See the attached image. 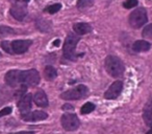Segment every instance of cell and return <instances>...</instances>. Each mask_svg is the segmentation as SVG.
<instances>
[{"label": "cell", "instance_id": "cell-17", "mask_svg": "<svg viewBox=\"0 0 152 134\" xmlns=\"http://www.w3.org/2000/svg\"><path fill=\"white\" fill-rule=\"evenodd\" d=\"M44 77L47 81H53L57 77L56 69L54 67H52V66H46L44 69Z\"/></svg>", "mask_w": 152, "mask_h": 134}, {"label": "cell", "instance_id": "cell-5", "mask_svg": "<svg viewBox=\"0 0 152 134\" xmlns=\"http://www.w3.org/2000/svg\"><path fill=\"white\" fill-rule=\"evenodd\" d=\"M61 123L66 131H75L80 126V121H79L77 115L73 114V113H65L61 116Z\"/></svg>", "mask_w": 152, "mask_h": 134}, {"label": "cell", "instance_id": "cell-8", "mask_svg": "<svg viewBox=\"0 0 152 134\" xmlns=\"http://www.w3.org/2000/svg\"><path fill=\"white\" fill-rule=\"evenodd\" d=\"M5 82L11 87H17L22 84L21 71L20 70H10L5 75Z\"/></svg>", "mask_w": 152, "mask_h": 134}, {"label": "cell", "instance_id": "cell-15", "mask_svg": "<svg viewBox=\"0 0 152 134\" xmlns=\"http://www.w3.org/2000/svg\"><path fill=\"white\" fill-rule=\"evenodd\" d=\"M151 45L150 43H148L147 41H144V40H137L133 43L132 45V48L134 51L137 53H142V51H147L150 49Z\"/></svg>", "mask_w": 152, "mask_h": 134}, {"label": "cell", "instance_id": "cell-9", "mask_svg": "<svg viewBox=\"0 0 152 134\" xmlns=\"http://www.w3.org/2000/svg\"><path fill=\"white\" fill-rule=\"evenodd\" d=\"M31 104H32V96L30 93H25L23 94L20 101L18 102V108H19L21 115L26 114L30 111L31 109Z\"/></svg>", "mask_w": 152, "mask_h": 134}, {"label": "cell", "instance_id": "cell-24", "mask_svg": "<svg viewBox=\"0 0 152 134\" xmlns=\"http://www.w3.org/2000/svg\"><path fill=\"white\" fill-rule=\"evenodd\" d=\"M137 0H126L123 3V7L125 9H132V7H137Z\"/></svg>", "mask_w": 152, "mask_h": 134}, {"label": "cell", "instance_id": "cell-25", "mask_svg": "<svg viewBox=\"0 0 152 134\" xmlns=\"http://www.w3.org/2000/svg\"><path fill=\"white\" fill-rule=\"evenodd\" d=\"M10 113H12V108L11 107H5V108H3L2 110L0 111V117L10 114Z\"/></svg>", "mask_w": 152, "mask_h": 134}, {"label": "cell", "instance_id": "cell-30", "mask_svg": "<svg viewBox=\"0 0 152 134\" xmlns=\"http://www.w3.org/2000/svg\"><path fill=\"white\" fill-rule=\"evenodd\" d=\"M147 134H152V129H151V130H150V131H149V132H148V133H147Z\"/></svg>", "mask_w": 152, "mask_h": 134}, {"label": "cell", "instance_id": "cell-10", "mask_svg": "<svg viewBox=\"0 0 152 134\" xmlns=\"http://www.w3.org/2000/svg\"><path fill=\"white\" fill-rule=\"evenodd\" d=\"M31 40H15L12 42V47H13L14 53L21 55L24 53L29 46L31 45Z\"/></svg>", "mask_w": 152, "mask_h": 134}, {"label": "cell", "instance_id": "cell-19", "mask_svg": "<svg viewBox=\"0 0 152 134\" xmlns=\"http://www.w3.org/2000/svg\"><path fill=\"white\" fill-rule=\"evenodd\" d=\"M96 108V106L93 103H86L83 107H81V113L83 114H89L92 111H94Z\"/></svg>", "mask_w": 152, "mask_h": 134}, {"label": "cell", "instance_id": "cell-12", "mask_svg": "<svg viewBox=\"0 0 152 134\" xmlns=\"http://www.w3.org/2000/svg\"><path fill=\"white\" fill-rule=\"evenodd\" d=\"M48 117V114L44 111H34V112H28L26 114L22 115V118L26 121H44Z\"/></svg>", "mask_w": 152, "mask_h": 134}, {"label": "cell", "instance_id": "cell-1", "mask_svg": "<svg viewBox=\"0 0 152 134\" xmlns=\"http://www.w3.org/2000/svg\"><path fill=\"white\" fill-rule=\"evenodd\" d=\"M105 69L108 75L114 78H118L121 77L124 73V64L118 57L108 56L105 59Z\"/></svg>", "mask_w": 152, "mask_h": 134}, {"label": "cell", "instance_id": "cell-13", "mask_svg": "<svg viewBox=\"0 0 152 134\" xmlns=\"http://www.w3.org/2000/svg\"><path fill=\"white\" fill-rule=\"evenodd\" d=\"M73 30L76 33V35L78 36H83V35L89 34L92 32V26L88 23H76L73 25Z\"/></svg>", "mask_w": 152, "mask_h": 134}, {"label": "cell", "instance_id": "cell-29", "mask_svg": "<svg viewBox=\"0 0 152 134\" xmlns=\"http://www.w3.org/2000/svg\"><path fill=\"white\" fill-rule=\"evenodd\" d=\"M21 1H23L24 3H27V2H29L30 0H21Z\"/></svg>", "mask_w": 152, "mask_h": 134}, {"label": "cell", "instance_id": "cell-31", "mask_svg": "<svg viewBox=\"0 0 152 134\" xmlns=\"http://www.w3.org/2000/svg\"><path fill=\"white\" fill-rule=\"evenodd\" d=\"M0 57H1V53H0Z\"/></svg>", "mask_w": 152, "mask_h": 134}, {"label": "cell", "instance_id": "cell-23", "mask_svg": "<svg viewBox=\"0 0 152 134\" xmlns=\"http://www.w3.org/2000/svg\"><path fill=\"white\" fill-rule=\"evenodd\" d=\"M1 47H2L7 53H14L13 47H12V43L7 42V41H3V42H1Z\"/></svg>", "mask_w": 152, "mask_h": 134}, {"label": "cell", "instance_id": "cell-18", "mask_svg": "<svg viewBox=\"0 0 152 134\" xmlns=\"http://www.w3.org/2000/svg\"><path fill=\"white\" fill-rule=\"evenodd\" d=\"M93 4H94V0H78L77 1V7L79 10L89 9Z\"/></svg>", "mask_w": 152, "mask_h": 134}, {"label": "cell", "instance_id": "cell-3", "mask_svg": "<svg viewBox=\"0 0 152 134\" xmlns=\"http://www.w3.org/2000/svg\"><path fill=\"white\" fill-rule=\"evenodd\" d=\"M89 89L86 85H78L72 89L65 91L61 94V98L65 101H74V100H80L88 96Z\"/></svg>", "mask_w": 152, "mask_h": 134}, {"label": "cell", "instance_id": "cell-4", "mask_svg": "<svg viewBox=\"0 0 152 134\" xmlns=\"http://www.w3.org/2000/svg\"><path fill=\"white\" fill-rule=\"evenodd\" d=\"M147 12L143 7L137 9L129 15V24L133 28H140L147 22Z\"/></svg>", "mask_w": 152, "mask_h": 134}, {"label": "cell", "instance_id": "cell-21", "mask_svg": "<svg viewBox=\"0 0 152 134\" xmlns=\"http://www.w3.org/2000/svg\"><path fill=\"white\" fill-rule=\"evenodd\" d=\"M144 38L147 39H152V24H149V25L145 26L143 30V33H142Z\"/></svg>", "mask_w": 152, "mask_h": 134}, {"label": "cell", "instance_id": "cell-14", "mask_svg": "<svg viewBox=\"0 0 152 134\" xmlns=\"http://www.w3.org/2000/svg\"><path fill=\"white\" fill-rule=\"evenodd\" d=\"M34 101L36 103L37 106L42 107V108H45V107L48 106V98H47V96L44 91H38L34 96Z\"/></svg>", "mask_w": 152, "mask_h": 134}, {"label": "cell", "instance_id": "cell-28", "mask_svg": "<svg viewBox=\"0 0 152 134\" xmlns=\"http://www.w3.org/2000/svg\"><path fill=\"white\" fill-rule=\"evenodd\" d=\"M59 43H61V42H59V40H55L54 41V45H55V46H58Z\"/></svg>", "mask_w": 152, "mask_h": 134}, {"label": "cell", "instance_id": "cell-22", "mask_svg": "<svg viewBox=\"0 0 152 134\" xmlns=\"http://www.w3.org/2000/svg\"><path fill=\"white\" fill-rule=\"evenodd\" d=\"M61 9V3H55V4H52V5H50V7H48L46 10L49 14H55V13H57Z\"/></svg>", "mask_w": 152, "mask_h": 134}, {"label": "cell", "instance_id": "cell-16", "mask_svg": "<svg viewBox=\"0 0 152 134\" xmlns=\"http://www.w3.org/2000/svg\"><path fill=\"white\" fill-rule=\"evenodd\" d=\"M143 117L145 119L146 124L150 127H152V100L146 105L145 110L143 113Z\"/></svg>", "mask_w": 152, "mask_h": 134}, {"label": "cell", "instance_id": "cell-7", "mask_svg": "<svg viewBox=\"0 0 152 134\" xmlns=\"http://www.w3.org/2000/svg\"><path fill=\"white\" fill-rule=\"evenodd\" d=\"M123 89V83L121 81H116L110 86L106 92L104 93V98H107V100H115L117 98L120 93L122 92Z\"/></svg>", "mask_w": 152, "mask_h": 134}, {"label": "cell", "instance_id": "cell-2", "mask_svg": "<svg viewBox=\"0 0 152 134\" xmlns=\"http://www.w3.org/2000/svg\"><path fill=\"white\" fill-rule=\"evenodd\" d=\"M79 41V37L73 34H69L66 38L64 43V56L65 58L72 61H75L77 59V56L75 55V47Z\"/></svg>", "mask_w": 152, "mask_h": 134}, {"label": "cell", "instance_id": "cell-11", "mask_svg": "<svg viewBox=\"0 0 152 134\" xmlns=\"http://www.w3.org/2000/svg\"><path fill=\"white\" fill-rule=\"evenodd\" d=\"M26 13H27L26 7H24V4H22V3H20V2L15 3L11 9L12 16H13L15 19L20 20V21L24 19V17L26 16Z\"/></svg>", "mask_w": 152, "mask_h": 134}, {"label": "cell", "instance_id": "cell-27", "mask_svg": "<svg viewBox=\"0 0 152 134\" xmlns=\"http://www.w3.org/2000/svg\"><path fill=\"white\" fill-rule=\"evenodd\" d=\"M11 134H34V132L32 131H21V132H16V133H11Z\"/></svg>", "mask_w": 152, "mask_h": 134}, {"label": "cell", "instance_id": "cell-20", "mask_svg": "<svg viewBox=\"0 0 152 134\" xmlns=\"http://www.w3.org/2000/svg\"><path fill=\"white\" fill-rule=\"evenodd\" d=\"M15 30L11 27H7V26H0V38L5 36H9L11 34H14Z\"/></svg>", "mask_w": 152, "mask_h": 134}, {"label": "cell", "instance_id": "cell-26", "mask_svg": "<svg viewBox=\"0 0 152 134\" xmlns=\"http://www.w3.org/2000/svg\"><path fill=\"white\" fill-rule=\"evenodd\" d=\"M61 109H63V110H73V106L70 104H65L61 107Z\"/></svg>", "mask_w": 152, "mask_h": 134}, {"label": "cell", "instance_id": "cell-6", "mask_svg": "<svg viewBox=\"0 0 152 134\" xmlns=\"http://www.w3.org/2000/svg\"><path fill=\"white\" fill-rule=\"evenodd\" d=\"M22 84H25L30 87H34L40 83V73L36 69H28L21 71Z\"/></svg>", "mask_w": 152, "mask_h": 134}]
</instances>
